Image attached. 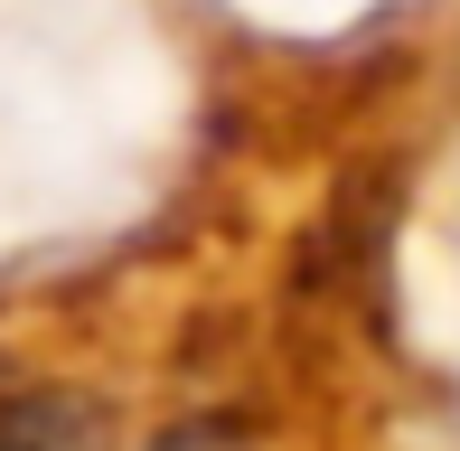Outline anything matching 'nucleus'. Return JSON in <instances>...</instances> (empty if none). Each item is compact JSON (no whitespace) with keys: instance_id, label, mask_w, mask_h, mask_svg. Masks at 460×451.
<instances>
[{"instance_id":"1","label":"nucleus","mask_w":460,"mask_h":451,"mask_svg":"<svg viewBox=\"0 0 460 451\" xmlns=\"http://www.w3.org/2000/svg\"><path fill=\"white\" fill-rule=\"evenodd\" d=\"M0 451H85V423H75L57 395L10 404V414H0Z\"/></svg>"}]
</instances>
